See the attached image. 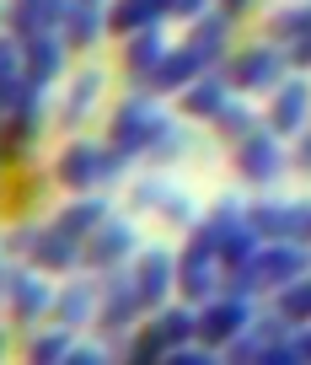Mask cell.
Returning <instances> with one entry per match:
<instances>
[{"label":"cell","mask_w":311,"mask_h":365,"mask_svg":"<svg viewBox=\"0 0 311 365\" xmlns=\"http://www.w3.org/2000/svg\"><path fill=\"white\" fill-rule=\"evenodd\" d=\"M129 161L113 156L107 150V140H70L65 150H59L54 161V182L65 188V194H92V188H102V182L124 178Z\"/></svg>","instance_id":"obj_3"},{"label":"cell","mask_w":311,"mask_h":365,"mask_svg":"<svg viewBox=\"0 0 311 365\" xmlns=\"http://www.w3.org/2000/svg\"><path fill=\"white\" fill-rule=\"evenodd\" d=\"M43 91H27L22 103L11 108V113H0V161L6 167H22V161H33L38 140H43Z\"/></svg>","instance_id":"obj_9"},{"label":"cell","mask_w":311,"mask_h":365,"mask_svg":"<svg viewBox=\"0 0 311 365\" xmlns=\"http://www.w3.org/2000/svg\"><path fill=\"white\" fill-rule=\"evenodd\" d=\"M118 65H124V76H129V86H145L150 81V70L162 65V54H167V33L162 27H145V33H129V38H118Z\"/></svg>","instance_id":"obj_22"},{"label":"cell","mask_w":311,"mask_h":365,"mask_svg":"<svg viewBox=\"0 0 311 365\" xmlns=\"http://www.w3.org/2000/svg\"><path fill=\"white\" fill-rule=\"evenodd\" d=\"M0 360H6V333H0Z\"/></svg>","instance_id":"obj_44"},{"label":"cell","mask_w":311,"mask_h":365,"mask_svg":"<svg viewBox=\"0 0 311 365\" xmlns=\"http://www.w3.org/2000/svg\"><path fill=\"white\" fill-rule=\"evenodd\" d=\"M285 54H290V70H311V33H300L295 43H285Z\"/></svg>","instance_id":"obj_39"},{"label":"cell","mask_w":311,"mask_h":365,"mask_svg":"<svg viewBox=\"0 0 311 365\" xmlns=\"http://www.w3.org/2000/svg\"><path fill=\"white\" fill-rule=\"evenodd\" d=\"M220 279H226V269H220L215 247L188 231V242L177 247V296H183L188 307H199V301H209L220 290Z\"/></svg>","instance_id":"obj_13"},{"label":"cell","mask_w":311,"mask_h":365,"mask_svg":"<svg viewBox=\"0 0 311 365\" xmlns=\"http://www.w3.org/2000/svg\"><path fill=\"white\" fill-rule=\"evenodd\" d=\"M204 6H209V0H162V16H172V22H194Z\"/></svg>","instance_id":"obj_38"},{"label":"cell","mask_w":311,"mask_h":365,"mask_svg":"<svg viewBox=\"0 0 311 365\" xmlns=\"http://www.w3.org/2000/svg\"><path fill=\"white\" fill-rule=\"evenodd\" d=\"M194 33H188V43L199 48V54L209 59V65H220V59L231 54V27H236V16L231 11H220V6H204V11L194 16Z\"/></svg>","instance_id":"obj_23"},{"label":"cell","mask_w":311,"mask_h":365,"mask_svg":"<svg viewBox=\"0 0 311 365\" xmlns=\"http://www.w3.org/2000/svg\"><path fill=\"white\" fill-rule=\"evenodd\" d=\"M306 269H311V247L306 242H258L253 258H242L236 269H226L220 290L258 301V296H274V290L290 285V279H300Z\"/></svg>","instance_id":"obj_1"},{"label":"cell","mask_w":311,"mask_h":365,"mask_svg":"<svg viewBox=\"0 0 311 365\" xmlns=\"http://www.w3.org/2000/svg\"><path fill=\"white\" fill-rule=\"evenodd\" d=\"M258 242H263V237L247 226V210H242V215L231 220V226H220V231H215V258H220V269H236L242 258H253Z\"/></svg>","instance_id":"obj_29"},{"label":"cell","mask_w":311,"mask_h":365,"mask_svg":"<svg viewBox=\"0 0 311 365\" xmlns=\"http://www.w3.org/2000/svg\"><path fill=\"white\" fill-rule=\"evenodd\" d=\"M167 108H162V97L150 86H135L129 97H118L113 103V118H107V150L113 156H124V161H139L150 150V140L167 129Z\"/></svg>","instance_id":"obj_2"},{"label":"cell","mask_w":311,"mask_h":365,"mask_svg":"<svg viewBox=\"0 0 311 365\" xmlns=\"http://www.w3.org/2000/svg\"><path fill=\"white\" fill-rule=\"evenodd\" d=\"M129 274H135V290L145 301V312H156L162 301L177 296V252L172 247H135Z\"/></svg>","instance_id":"obj_14"},{"label":"cell","mask_w":311,"mask_h":365,"mask_svg":"<svg viewBox=\"0 0 311 365\" xmlns=\"http://www.w3.org/2000/svg\"><path fill=\"white\" fill-rule=\"evenodd\" d=\"M231 97V81L226 70H204V76H194L183 91H177V118H188V124H209V118L220 113V103Z\"/></svg>","instance_id":"obj_19"},{"label":"cell","mask_w":311,"mask_h":365,"mask_svg":"<svg viewBox=\"0 0 311 365\" xmlns=\"http://www.w3.org/2000/svg\"><path fill=\"white\" fill-rule=\"evenodd\" d=\"M59 33H65L70 54L97 48V43L107 38V6H97V0H70L65 16H59Z\"/></svg>","instance_id":"obj_21"},{"label":"cell","mask_w":311,"mask_h":365,"mask_svg":"<svg viewBox=\"0 0 311 365\" xmlns=\"http://www.w3.org/2000/svg\"><path fill=\"white\" fill-rule=\"evenodd\" d=\"M27 91L33 86H27V70H22V38L0 33V113H11Z\"/></svg>","instance_id":"obj_25"},{"label":"cell","mask_w":311,"mask_h":365,"mask_svg":"<svg viewBox=\"0 0 311 365\" xmlns=\"http://www.w3.org/2000/svg\"><path fill=\"white\" fill-rule=\"evenodd\" d=\"M102 91H107V70H102V65L75 70V76H70V86H65V103H59V124H65V129H81L86 118L97 113Z\"/></svg>","instance_id":"obj_20"},{"label":"cell","mask_w":311,"mask_h":365,"mask_svg":"<svg viewBox=\"0 0 311 365\" xmlns=\"http://www.w3.org/2000/svg\"><path fill=\"white\" fill-rule=\"evenodd\" d=\"M253 312H258V307H253L247 296L215 290L209 301H199V307H194V339H199V344H209V349L220 354L231 339H236V333L247 328V322H253Z\"/></svg>","instance_id":"obj_8"},{"label":"cell","mask_w":311,"mask_h":365,"mask_svg":"<svg viewBox=\"0 0 311 365\" xmlns=\"http://www.w3.org/2000/svg\"><path fill=\"white\" fill-rule=\"evenodd\" d=\"M167 188H172L167 178H135V182H129V205H135V210H156L167 199Z\"/></svg>","instance_id":"obj_36"},{"label":"cell","mask_w":311,"mask_h":365,"mask_svg":"<svg viewBox=\"0 0 311 365\" xmlns=\"http://www.w3.org/2000/svg\"><path fill=\"white\" fill-rule=\"evenodd\" d=\"M145 156L156 161V167H172L177 156H188V129L167 118V129H162V135H156V140H150V150H145Z\"/></svg>","instance_id":"obj_33"},{"label":"cell","mask_w":311,"mask_h":365,"mask_svg":"<svg viewBox=\"0 0 311 365\" xmlns=\"http://www.w3.org/2000/svg\"><path fill=\"white\" fill-rule=\"evenodd\" d=\"M290 339H295V360H306V365H311V322H300Z\"/></svg>","instance_id":"obj_40"},{"label":"cell","mask_w":311,"mask_h":365,"mask_svg":"<svg viewBox=\"0 0 311 365\" xmlns=\"http://www.w3.org/2000/svg\"><path fill=\"white\" fill-rule=\"evenodd\" d=\"M107 215H113V199H102L92 188V194H70V205L54 210V226H65L70 237H86V231H92L97 220H107Z\"/></svg>","instance_id":"obj_27"},{"label":"cell","mask_w":311,"mask_h":365,"mask_svg":"<svg viewBox=\"0 0 311 365\" xmlns=\"http://www.w3.org/2000/svg\"><path fill=\"white\" fill-rule=\"evenodd\" d=\"M70 344H75V328H65V322H48V328H43V322H38V328L27 333V349L22 354L33 365H59L70 354Z\"/></svg>","instance_id":"obj_30"},{"label":"cell","mask_w":311,"mask_h":365,"mask_svg":"<svg viewBox=\"0 0 311 365\" xmlns=\"http://www.w3.org/2000/svg\"><path fill=\"white\" fill-rule=\"evenodd\" d=\"M231 167H236V178H242L247 188H274V182L290 172V150H285L279 135H268V129L258 124L247 140L231 145Z\"/></svg>","instance_id":"obj_6"},{"label":"cell","mask_w":311,"mask_h":365,"mask_svg":"<svg viewBox=\"0 0 311 365\" xmlns=\"http://www.w3.org/2000/svg\"><path fill=\"white\" fill-rule=\"evenodd\" d=\"M247 226L263 242H306L311 247V199H258V205H247Z\"/></svg>","instance_id":"obj_11"},{"label":"cell","mask_w":311,"mask_h":365,"mask_svg":"<svg viewBox=\"0 0 311 365\" xmlns=\"http://www.w3.org/2000/svg\"><path fill=\"white\" fill-rule=\"evenodd\" d=\"M156 215H162L167 226H183V231H188V226L199 220V210H194V199H188L183 188H167V199L156 205Z\"/></svg>","instance_id":"obj_34"},{"label":"cell","mask_w":311,"mask_h":365,"mask_svg":"<svg viewBox=\"0 0 311 365\" xmlns=\"http://www.w3.org/2000/svg\"><path fill=\"white\" fill-rule=\"evenodd\" d=\"M97 279H102V296H97L92 328L102 333V339H129V333L139 328V317H145V301H139V290H135V274H129V263H124V269L97 274Z\"/></svg>","instance_id":"obj_5"},{"label":"cell","mask_w":311,"mask_h":365,"mask_svg":"<svg viewBox=\"0 0 311 365\" xmlns=\"http://www.w3.org/2000/svg\"><path fill=\"white\" fill-rule=\"evenodd\" d=\"M209 129H215V140H226V145H236V140H247L258 129V108L247 103V97H236L231 91L226 103H220V113L209 118Z\"/></svg>","instance_id":"obj_28"},{"label":"cell","mask_w":311,"mask_h":365,"mask_svg":"<svg viewBox=\"0 0 311 365\" xmlns=\"http://www.w3.org/2000/svg\"><path fill=\"white\" fill-rule=\"evenodd\" d=\"M220 70H226V81H231L236 97H268V91L290 76V54L274 43V38H263V43H242Z\"/></svg>","instance_id":"obj_4"},{"label":"cell","mask_w":311,"mask_h":365,"mask_svg":"<svg viewBox=\"0 0 311 365\" xmlns=\"http://www.w3.org/2000/svg\"><path fill=\"white\" fill-rule=\"evenodd\" d=\"M97 296H102V279H97L92 269H75L65 279V285H54V312H48V317L54 322H65V328H92V317H97Z\"/></svg>","instance_id":"obj_16"},{"label":"cell","mask_w":311,"mask_h":365,"mask_svg":"<svg viewBox=\"0 0 311 365\" xmlns=\"http://www.w3.org/2000/svg\"><path fill=\"white\" fill-rule=\"evenodd\" d=\"M0 33H6V0H0Z\"/></svg>","instance_id":"obj_43"},{"label":"cell","mask_w":311,"mask_h":365,"mask_svg":"<svg viewBox=\"0 0 311 365\" xmlns=\"http://www.w3.org/2000/svg\"><path fill=\"white\" fill-rule=\"evenodd\" d=\"M6 274H11V263H6V247H0V296H6Z\"/></svg>","instance_id":"obj_42"},{"label":"cell","mask_w":311,"mask_h":365,"mask_svg":"<svg viewBox=\"0 0 311 365\" xmlns=\"http://www.w3.org/2000/svg\"><path fill=\"white\" fill-rule=\"evenodd\" d=\"M0 167H6V161H0Z\"/></svg>","instance_id":"obj_46"},{"label":"cell","mask_w":311,"mask_h":365,"mask_svg":"<svg viewBox=\"0 0 311 365\" xmlns=\"http://www.w3.org/2000/svg\"><path fill=\"white\" fill-rule=\"evenodd\" d=\"M274 307L285 312L295 328H300V322H311V269L300 274V279H290V285H279V290H274Z\"/></svg>","instance_id":"obj_32"},{"label":"cell","mask_w":311,"mask_h":365,"mask_svg":"<svg viewBox=\"0 0 311 365\" xmlns=\"http://www.w3.org/2000/svg\"><path fill=\"white\" fill-rule=\"evenodd\" d=\"M97 6H107V0H97Z\"/></svg>","instance_id":"obj_45"},{"label":"cell","mask_w":311,"mask_h":365,"mask_svg":"<svg viewBox=\"0 0 311 365\" xmlns=\"http://www.w3.org/2000/svg\"><path fill=\"white\" fill-rule=\"evenodd\" d=\"M38 226H43V220H22V226H6V231H0L6 258H27V252H33V242H38Z\"/></svg>","instance_id":"obj_35"},{"label":"cell","mask_w":311,"mask_h":365,"mask_svg":"<svg viewBox=\"0 0 311 365\" xmlns=\"http://www.w3.org/2000/svg\"><path fill=\"white\" fill-rule=\"evenodd\" d=\"M300 33H311V0H290V6H279V11L268 16V38H274L279 48L295 43Z\"/></svg>","instance_id":"obj_31"},{"label":"cell","mask_w":311,"mask_h":365,"mask_svg":"<svg viewBox=\"0 0 311 365\" xmlns=\"http://www.w3.org/2000/svg\"><path fill=\"white\" fill-rule=\"evenodd\" d=\"M204 70H215V65H209V59H204V54H199V48H194V43H188V38H183V43H177V48L167 43L162 65L150 70V81H145V86L156 91V97H177V91H183V86H188V81H194V76H204Z\"/></svg>","instance_id":"obj_17"},{"label":"cell","mask_w":311,"mask_h":365,"mask_svg":"<svg viewBox=\"0 0 311 365\" xmlns=\"http://www.w3.org/2000/svg\"><path fill=\"white\" fill-rule=\"evenodd\" d=\"M65 65H70V43H65V33H59V27L22 38V70H27V86L48 91L54 81H65Z\"/></svg>","instance_id":"obj_15"},{"label":"cell","mask_w":311,"mask_h":365,"mask_svg":"<svg viewBox=\"0 0 311 365\" xmlns=\"http://www.w3.org/2000/svg\"><path fill=\"white\" fill-rule=\"evenodd\" d=\"M306 124H311V76H306V70H290V76L268 91L263 129H268V135H279V140H295Z\"/></svg>","instance_id":"obj_12"},{"label":"cell","mask_w":311,"mask_h":365,"mask_svg":"<svg viewBox=\"0 0 311 365\" xmlns=\"http://www.w3.org/2000/svg\"><path fill=\"white\" fill-rule=\"evenodd\" d=\"M113 354H118L113 344H102V339H86V344H70L65 365H107Z\"/></svg>","instance_id":"obj_37"},{"label":"cell","mask_w":311,"mask_h":365,"mask_svg":"<svg viewBox=\"0 0 311 365\" xmlns=\"http://www.w3.org/2000/svg\"><path fill=\"white\" fill-rule=\"evenodd\" d=\"M162 0H107V38H129L145 27H162Z\"/></svg>","instance_id":"obj_26"},{"label":"cell","mask_w":311,"mask_h":365,"mask_svg":"<svg viewBox=\"0 0 311 365\" xmlns=\"http://www.w3.org/2000/svg\"><path fill=\"white\" fill-rule=\"evenodd\" d=\"M70 0H6V33L16 38H33V33H48L59 27Z\"/></svg>","instance_id":"obj_24"},{"label":"cell","mask_w":311,"mask_h":365,"mask_svg":"<svg viewBox=\"0 0 311 365\" xmlns=\"http://www.w3.org/2000/svg\"><path fill=\"white\" fill-rule=\"evenodd\" d=\"M209 6H220V11H231V16H242V11H253L258 0H209Z\"/></svg>","instance_id":"obj_41"},{"label":"cell","mask_w":311,"mask_h":365,"mask_svg":"<svg viewBox=\"0 0 311 365\" xmlns=\"http://www.w3.org/2000/svg\"><path fill=\"white\" fill-rule=\"evenodd\" d=\"M135 247H139V231H135V220H124V215H107V220H97V226L81 237V269H92V274L124 269V263L135 258Z\"/></svg>","instance_id":"obj_10"},{"label":"cell","mask_w":311,"mask_h":365,"mask_svg":"<svg viewBox=\"0 0 311 365\" xmlns=\"http://www.w3.org/2000/svg\"><path fill=\"white\" fill-rule=\"evenodd\" d=\"M6 312L16 328H38L54 312V274L33 269V263H11L6 274Z\"/></svg>","instance_id":"obj_7"},{"label":"cell","mask_w":311,"mask_h":365,"mask_svg":"<svg viewBox=\"0 0 311 365\" xmlns=\"http://www.w3.org/2000/svg\"><path fill=\"white\" fill-rule=\"evenodd\" d=\"M22 263H33V269H43V274H75V269H81V237H70L65 226L43 220L33 252H27Z\"/></svg>","instance_id":"obj_18"}]
</instances>
